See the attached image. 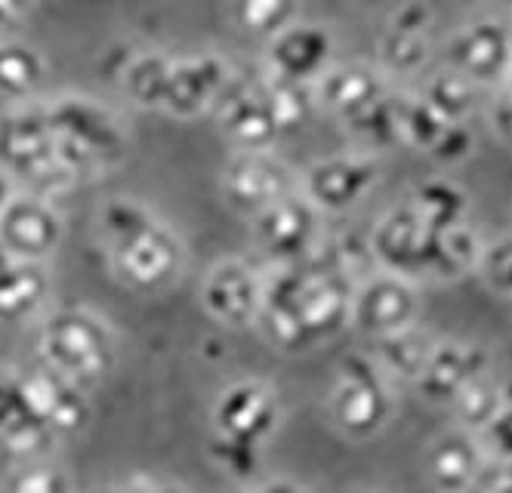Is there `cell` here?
Returning a JSON list of instances; mask_svg holds the SVG:
<instances>
[{
  "instance_id": "cell-22",
  "label": "cell",
  "mask_w": 512,
  "mask_h": 493,
  "mask_svg": "<svg viewBox=\"0 0 512 493\" xmlns=\"http://www.w3.org/2000/svg\"><path fill=\"white\" fill-rule=\"evenodd\" d=\"M50 299L47 262L10 256L0 265V324H19L38 315Z\"/></svg>"
},
{
  "instance_id": "cell-20",
  "label": "cell",
  "mask_w": 512,
  "mask_h": 493,
  "mask_svg": "<svg viewBox=\"0 0 512 493\" xmlns=\"http://www.w3.org/2000/svg\"><path fill=\"white\" fill-rule=\"evenodd\" d=\"M315 108L331 111L334 118H355L358 111L383 99L389 90L380 78V71L361 62H331L312 81Z\"/></svg>"
},
{
  "instance_id": "cell-31",
  "label": "cell",
  "mask_w": 512,
  "mask_h": 493,
  "mask_svg": "<svg viewBox=\"0 0 512 493\" xmlns=\"http://www.w3.org/2000/svg\"><path fill=\"white\" fill-rule=\"evenodd\" d=\"M374 343H377V367L383 373H395L405 379H417V373L423 370V364L432 352V346L411 327L380 336Z\"/></svg>"
},
{
  "instance_id": "cell-47",
  "label": "cell",
  "mask_w": 512,
  "mask_h": 493,
  "mask_svg": "<svg viewBox=\"0 0 512 493\" xmlns=\"http://www.w3.org/2000/svg\"><path fill=\"white\" fill-rule=\"evenodd\" d=\"M13 195H16V179L7 170H0V210L10 204Z\"/></svg>"
},
{
  "instance_id": "cell-52",
  "label": "cell",
  "mask_w": 512,
  "mask_h": 493,
  "mask_svg": "<svg viewBox=\"0 0 512 493\" xmlns=\"http://www.w3.org/2000/svg\"><path fill=\"white\" fill-rule=\"evenodd\" d=\"M506 81H509V84H506V90H503V93H509V96H512V71L506 74Z\"/></svg>"
},
{
  "instance_id": "cell-36",
  "label": "cell",
  "mask_w": 512,
  "mask_h": 493,
  "mask_svg": "<svg viewBox=\"0 0 512 493\" xmlns=\"http://www.w3.org/2000/svg\"><path fill=\"white\" fill-rule=\"evenodd\" d=\"M210 460L223 469L226 475H232L235 481H256L260 478V469H263V447H250V444H241V441H229V438H216L210 435Z\"/></svg>"
},
{
  "instance_id": "cell-42",
  "label": "cell",
  "mask_w": 512,
  "mask_h": 493,
  "mask_svg": "<svg viewBox=\"0 0 512 493\" xmlns=\"http://www.w3.org/2000/svg\"><path fill=\"white\" fill-rule=\"evenodd\" d=\"M432 158H438V161H448V164H457V161H463L466 155H472V136L463 130V124H451L448 127V133L438 139V145L429 151Z\"/></svg>"
},
{
  "instance_id": "cell-30",
  "label": "cell",
  "mask_w": 512,
  "mask_h": 493,
  "mask_svg": "<svg viewBox=\"0 0 512 493\" xmlns=\"http://www.w3.org/2000/svg\"><path fill=\"white\" fill-rule=\"evenodd\" d=\"M300 0H232V16L241 31L253 37H275L287 25H294L300 16Z\"/></svg>"
},
{
  "instance_id": "cell-25",
  "label": "cell",
  "mask_w": 512,
  "mask_h": 493,
  "mask_svg": "<svg viewBox=\"0 0 512 493\" xmlns=\"http://www.w3.org/2000/svg\"><path fill=\"white\" fill-rule=\"evenodd\" d=\"M479 256H482L479 235H475L472 229H466L463 222H457V225H451V229L435 232L426 272L438 275V278H454V275L469 272L472 265H479Z\"/></svg>"
},
{
  "instance_id": "cell-18",
  "label": "cell",
  "mask_w": 512,
  "mask_h": 493,
  "mask_svg": "<svg viewBox=\"0 0 512 493\" xmlns=\"http://www.w3.org/2000/svg\"><path fill=\"white\" fill-rule=\"evenodd\" d=\"M334 53H337V41L331 28L297 19L294 25H287L284 31L269 37L266 62L272 68V78L312 84L334 62Z\"/></svg>"
},
{
  "instance_id": "cell-48",
  "label": "cell",
  "mask_w": 512,
  "mask_h": 493,
  "mask_svg": "<svg viewBox=\"0 0 512 493\" xmlns=\"http://www.w3.org/2000/svg\"><path fill=\"white\" fill-rule=\"evenodd\" d=\"M38 0H0V7H4L13 19H19V16H25Z\"/></svg>"
},
{
  "instance_id": "cell-28",
  "label": "cell",
  "mask_w": 512,
  "mask_h": 493,
  "mask_svg": "<svg viewBox=\"0 0 512 493\" xmlns=\"http://www.w3.org/2000/svg\"><path fill=\"white\" fill-rule=\"evenodd\" d=\"M411 207L420 213V219L432 232H442V229H451V225L463 222L466 195L448 179H429L417 188Z\"/></svg>"
},
{
  "instance_id": "cell-32",
  "label": "cell",
  "mask_w": 512,
  "mask_h": 493,
  "mask_svg": "<svg viewBox=\"0 0 512 493\" xmlns=\"http://www.w3.org/2000/svg\"><path fill=\"white\" fill-rule=\"evenodd\" d=\"M167 68H170V56L164 53H142L133 56L124 65V90L127 96L142 105V108H155L161 111V99H164V84H167Z\"/></svg>"
},
{
  "instance_id": "cell-6",
  "label": "cell",
  "mask_w": 512,
  "mask_h": 493,
  "mask_svg": "<svg viewBox=\"0 0 512 493\" xmlns=\"http://www.w3.org/2000/svg\"><path fill=\"white\" fill-rule=\"evenodd\" d=\"M284 423L281 395L266 379H235L216 395L210 407V435L263 447L278 435Z\"/></svg>"
},
{
  "instance_id": "cell-26",
  "label": "cell",
  "mask_w": 512,
  "mask_h": 493,
  "mask_svg": "<svg viewBox=\"0 0 512 493\" xmlns=\"http://www.w3.org/2000/svg\"><path fill=\"white\" fill-rule=\"evenodd\" d=\"M47 78L44 56L19 41H0V90L10 96H31Z\"/></svg>"
},
{
  "instance_id": "cell-46",
  "label": "cell",
  "mask_w": 512,
  "mask_h": 493,
  "mask_svg": "<svg viewBox=\"0 0 512 493\" xmlns=\"http://www.w3.org/2000/svg\"><path fill=\"white\" fill-rule=\"evenodd\" d=\"M491 124H494V133H497L506 145H512V96H509V93H503V96L497 99V105H494V111H491Z\"/></svg>"
},
{
  "instance_id": "cell-14",
  "label": "cell",
  "mask_w": 512,
  "mask_h": 493,
  "mask_svg": "<svg viewBox=\"0 0 512 493\" xmlns=\"http://www.w3.org/2000/svg\"><path fill=\"white\" fill-rule=\"evenodd\" d=\"M448 68L475 87L506 81L512 71L509 25L500 19H475L448 41Z\"/></svg>"
},
{
  "instance_id": "cell-43",
  "label": "cell",
  "mask_w": 512,
  "mask_h": 493,
  "mask_svg": "<svg viewBox=\"0 0 512 493\" xmlns=\"http://www.w3.org/2000/svg\"><path fill=\"white\" fill-rule=\"evenodd\" d=\"M488 435L494 438L497 450L503 453V460H512V407L509 404H503L494 413V420L488 423Z\"/></svg>"
},
{
  "instance_id": "cell-24",
  "label": "cell",
  "mask_w": 512,
  "mask_h": 493,
  "mask_svg": "<svg viewBox=\"0 0 512 493\" xmlns=\"http://www.w3.org/2000/svg\"><path fill=\"white\" fill-rule=\"evenodd\" d=\"M429 472L442 490L463 493L479 472V453H475L469 438L448 435L429 450Z\"/></svg>"
},
{
  "instance_id": "cell-15",
  "label": "cell",
  "mask_w": 512,
  "mask_h": 493,
  "mask_svg": "<svg viewBox=\"0 0 512 493\" xmlns=\"http://www.w3.org/2000/svg\"><path fill=\"white\" fill-rule=\"evenodd\" d=\"M432 238L435 232L420 219V213L411 204H401L374 225L368 247L386 272L405 278L414 272H426Z\"/></svg>"
},
{
  "instance_id": "cell-5",
  "label": "cell",
  "mask_w": 512,
  "mask_h": 493,
  "mask_svg": "<svg viewBox=\"0 0 512 493\" xmlns=\"http://www.w3.org/2000/svg\"><path fill=\"white\" fill-rule=\"evenodd\" d=\"M0 170L50 198L78 179L56 161V142L44 105H22L0 118Z\"/></svg>"
},
{
  "instance_id": "cell-49",
  "label": "cell",
  "mask_w": 512,
  "mask_h": 493,
  "mask_svg": "<svg viewBox=\"0 0 512 493\" xmlns=\"http://www.w3.org/2000/svg\"><path fill=\"white\" fill-rule=\"evenodd\" d=\"M87 493H130V490H127V484H102V487H93Z\"/></svg>"
},
{
  "instance_id": "cell-41",
  "label": "cell",
  "mask_w": 512,
  "mask_h": 493,
  "mask_svg": "<svg viewBox=\"0 0 512 493\" xmlns=\"http://www.w3.org/2000/svg\"><path fill=\"white\" fill-rule=\"evenodd\" d=\"M432 10L429 4H420V0H408V4H401L395 13H392V25L395 31H408V34H429L432 28Z\"/></svg>"
},
{
  "instance_id": "cell-23",
  "label": "cell",
  "mask_w": 512,
  "mask_h": 493,
  "mask_svg": "<svg viewBox=\"0 0 512 493\" xmlns=\"http://www.w3.org/2000/svg\"><path fill=\"white\" fill-rule=\"evenodd\" d=\"M485 361L488 358H485L482 349H466V346H457V343L432 346L423 370L417 373V386L432 401L457 398V392L485 370Z\"/></svg>"
},
{
  "instance_id": "cell-29",
  "label": "cell",
  "mask_w": 512,
  "mask_h": 493,
  "mask_svg": "<svg viewBox=\"0 0 512 493\" xmlns=\"http://www.w3.org/2000/svg\"><path fill=\"white\" fill-rule=\"evenodd\" d=\"M4 493H78L68 469L44 457H19L4 478Z\"/></svg>"
},
{
  "instance_id": "cell-2",
  "label": "cell",
  "mask_w": 512,
  "mask_h": 493,
  "mask_svg": "<svg viewBox=\"0 0 512 493\" xmlns=\"http://www.w3.org/2000/svg\"><path fill=\"white\" fill-rule=\"evenodd\" d=\"M99 235L115 278L139 293H161L173 287L186 269L182 241L136 201H105L99 207Z\"/></svg>"
},
{
  "instance_id": "cell-19",
  "label": "cell",
  "mask_w": 512,
  "mask_h": 493,
  "mask_svg": "<svg viewBox=\"0 0 512 493\" xmlns=\"http://www.w3.org/2000/svg\"><path fill=\"white\" fill-rule=\"evenodd\" d=\"M53 441L56 435L25 392L22 370L0 367V447L16 457H44Z\"/></svg>"
},
{
  "instance_id": "cell-7",
  "label": "cell",
  "mask_w": 512,
  "mask_h": 493,
  "mask_svg": "<svg viewBox=\"0 0 512 493\" xmlns=\"http://www.w3.org/2000/svg\"><path fill=\"white\" fill-rule=\"evenodd\" d=\"M327 413L334 426L349 438H371L392 413V395L377 361L349 355L340 364V379L327 398Z\"/></svg>"
},
{
  "instance_id": "cell-21",
  "label": "cell",
  "mask_w": 512,
  "mask_h": 493,
  "mask_svg": "<svg viewBox=\"0 0 512 493\" xmlns=\"http://www.w3.org/2000/svg\"><path fill=\"white\" fill-rule=\"evenodd\" d=\"M216 118L223 133H229L241 148H269L278 136L263 84H232L216 105Z\"/></svg>"
},
{
  "instance_id": "cell-51",
  "label": "cell",
  "mask_w": 512,
  "mask_h": 493,
  "mask_svg": "<svg viewBox=\"0 0 512 493\" xmlns=\"http://www.w3.org/2000/svg\"><path fill=\"white\" fill-rule=\"evenodd\" d=\"M500 401L512 407V379H509V383H506V386H500Z\"/></svg>"
},
{
  "instance_id": "cell-10",
  "label": "cell",
  "mask_w": 512,
  "mask_h": 493,
  "mask_svg": "<svg viewBox=\"0 0 512 493\" xmlns=\"http://www.w3.org/2000/svg\"><path fill=\"white\" fill-rule=\"evenodd\" d=\"M232 65L223 56H189L170 59L161 111L173 118H198L216 111L232 87Z\"/></svg>"
},
{
  "instance_id": "cell-37",
  "label": "cell",
  "mask_w": 512,
  "mask_h": 493,
  "mask_svg": "<svg viewBox=\"0 0 512 493\" xmlns=\"http://www.w3.org/2000/svg\"><path fill=\"white\" fill-rule=\"evenodd\" d=\"M426 59H429V34H408V31H395V28H389L383 34L380 62L389 71L411 74V71L423 68Z\"/></svg>"
},
{
  "instance_id": "cell-1",
  "label": "cell",
  "mask_w": 512,
  "mask_h": 493,
  "mask_svg": "<svg viewBox=\"0 0 512 493\" xmlns=\"http://www.w3.org/2000/svg\"><path fill=\"white\" fill-rule=\"evenodd\" d=\"M355 278L346 272L334 244L287 265H269L256 324L272 346L309 352L349 327Z\"/></svg>"
},
{
  "instance_id": "cell-27",
  "label": "cell",
  "mask_w": 512,
  "mask_h": 493,
  "mask_svg": "<svg viewBox=\"0 0 512 493\" xmlns=\"http://www.w3.org/2000/svg\"><path fill=\"white\" fill-rule=\"evenodd\" d=\"M395 118L398 142H408L423 151H432L451 127L423 96H395Z\"/></svg>"
},
{
  "instance_id": "cell-50",
  "label": "cell",
  "mask_w": 512,
  "mask_h": 493,
  "mask_svg": "<svg viewBox=\"0 0 512 493\" xmlns=\"http://www.w3.org/2000/svg\"><path fill=\"white\" fill-rule=\"evenodd\" d=\"M13 22H16V19H13V16H10V13L4 10V7H0V41H4V31H7V28H10Z\"/></svg>"
},
{
  "instance_id": "cell-3",
  "label": "cell",
  "mask_w": 512,
  "mask_h": 493,
  "mask_svg": "<svg viewBox=\"0 0 512 493\" xmlns=\"http://www.w3.org/2000/svg\"><path fill=\"white\" fill-rule=\"evenodd\" d=\"M44 111L56 142V161L75 179L99 176L127 158V124L108 105L87 96H59Z\"/></svg>"
},
{
  "instance_id": "cell-12",
  "label": "cell",
  "mask_w": 512,
  "mask_h": 493,
  "mask_svg": "<svg viewBox=\"0 0 512 493\" xmlns=\"http://www.w3.org/2000/svg\"><path fill=\"white\" fill-rule=\"evenodd\" d=\"M65 238L59 210L41 195H13L0 210V244L16 259L47 262Z\"/></svg>"
},
{
  "instance_id": "cell-11",
  "label": "cell",
  "mask_w": 512,
  "mask_h": 493,
  "mask_svg": "<svg viewBox=\"0 0 512 493\" xmlns=\"http://www.w3.org/2000/svg\"><path fill=\"white\" fill-rule=\"evenodd\" d=\"M223 192L238 213L253 216L278 198L300 192V188L294 170L281 158L269 155V148H244L223 173Z\"/></svg>"
},
{
  "instance_id": "cell-9",
  "label": "cell",
  "mask_w": 512,
  "mask_h": 493,
  "mask_svg": "<svg viewBox=\"0 0 512 493\" xmlns=\"http://www.w3.org/2000/svg\"><path fill=\"white\" fill-rule=\"evenodd\" d=\"M266 272L256 269L247 259H219L207 272L201 284V306L204 312L223 327L241 330L256 324L263 306Z\"/></svg>"
},
{
  "instance_id": "cell-8",
  "label": "cell",
  "mask_w": 512,
  "mask_h": 493,
  "mask_svg": "<svg viewBox=\"0 0 512 493\" xmlns=\"http://www.w3.org/2000/svg\"><path fill=\"white\" fill-rule=\"evenodd\" d=\"M250 232H253L256 250L266 256L269 265L300 262L324 244L321 213L300 192H290L278 198L275 204L263 207L260 213H253Z\"/></svg>"
},
{
  "instance_id": "cell-17",
  "label": "cell",
  "mask_w": 512,
  "mask_h": 493,
  "mask_svg": "<svg viewBox=\"0 0 512 493\" xmlns=\"http://www.w3.org/2000/svg\"><path fill=\"white\" fill-rule=\"evenodd\" d=\"M377 176H380V167L374 158L337 155V158L318 161L306 173L303 195L315 204L318 213H346L371 192Z\"/></svg>"
},
{
  "instance_id": "cell-53",
  "label": "cell",
  "mask_w": 512,
  "mask_h": 493,
  "mask_svg": "<svg viewBox=\"0 0 512 493\" xmlns=\"http://www.w3.org/2000/svg\"><path fill=\"white\" fill-rule=\"evenodd\" d=\"M509 47H512V28H509Z\"/></svg>"
},
{
  "instance_id": "cell-39",
  "label": "cell",
  "mask_w": 512,
  "mask_h": 493,
  "mask_svg": "<svg viewBox=\"0 0 512 493\" xmlns=\"http://www.w3.org/2000/svg\"><path fill=\"white\" fill-rule=\"evenodd\" d=\"M479 269L494 290L512 296V238H503V241L485 247L479 256Z\"/></svg>"
},
{
  "instance_id": "cell-45",
  "label": "cell",
  "mask_w": 512,
  "mask_h": 493,
  "mask_svg": "<svg viewBox=\"0 0 512 493\" xmlns=\"http://www.w3.org/2000/svg\"><path fill=\"white\" fill-rule=\"evenodd\" d=\"M130 493H189L182 484L167 481V478H152V475H136L127 481Z\"/></svg>"
},
{
  "instance_id": "cell-4",
  "label": "cell",
  "mask_w": 512,
  "mask_h": 493,
  "mask_svg": "<svg viewBox=\"0 0 512 493\" xmlns=\"http://www.w3.org/2000/svg\"><path fill=\"white\" fill-rule=\"evenodd\" d=\"M38 355L41 364L71 383L93 389L115 370L118 339L108 321L90 309H56L41 324Z\"/></svg>"
},
{
  "instance_id": "cell-35",
  "label": "cell",
  "mask_w": 512,
  "mask_h": 493,
  "mask_svg": "<svg viewBox=\"0 0 512 493\" xmlns=\"http://www.w3.org/2000/svg\"><path fill=\"white\" fill-rule=\"evenodd\" d=\"M346 127L364 139L371 142L374 148H386L398 142V118H395V96L386 93L383 99H377L374 105H368L364 111H358L355 118L346 121Z\"/></svg>"
},
{
  "instance_id": "cell-33",
  "label": "cell",
  "mask_w": 512,
  "mask_h": 493,
  "mask_svg": "<svg viewBox=\"0 0 512 493\" xmlns=\"http://www.w3.org/2000/svg\"><path fill=\"white\" fill-rule=\"evenodd\" d=\"M420 96H423L448 124H463L466 115L472 111V105H475V84L466 81L463 74H457L454 68H448V71H438L435 78L423 87Z\"/></svg>"
},
{
  "instance_id": "cell-16",
  "label": "cell",
  "mask_w": 512,
  "mask_h": 493,
  "mask_svg": "<svg viewBox=\"0 0 512 493\" xmlns=\"http://www.w3.org/2000/svg\"><path fill=\"white\" fill-rule=\"evenodd\" d=\"M22 383L34 410H38V416L50 426L56 438L78 435L90 426V416H93L90 389L71 383L68 376L50 370L47 364L22 370Z\"/></svg>"
},
{
  "instance_id": "cell-34",
  "label": "cell",
  "mask_w": 512,
  "mask_h": 493,
  "mask_svg": "<svg viewBox=\"0 0 512 493\" xmlns=\"http://www.w3.org/2000/svg\"><path fill=\"white\" fill-rule=\"evenodd\" d=\"M272 118L278 124V133L294 130L300 124H306V118L315 108V93L312 84H300V81H284V78H269L263 81Z\"/></svg>"
},
{
  "instance_id": "cell-40",
  "label": "cell",
  "mask_w": 512,
  "mask_h": 493,
  "mask_svg": "<svg viewBox=\"0 0 512 493\" xmlns=\"http://www.w3.org/2000/svg\"><path fill=\"white\" fill-rule=\"evenodd\" d=\"M463 493H512V460L479 466L472 484Z\"/></svg>"
},
{
  "instance_id": "cell-38",
  "label": "cell",
  "mask_w": 512,
  "mask_h": 493,
  "mask_svg": "<svg viewBox=\"0 0 512 493\" xmlns=\"http://www.w3.org/2000/svg\"><path fill=\"white\" fill-rule=\"evenodd\" d=\"M454 401H457V413L463 416L466 426H488L494 420V413L503 407L500 389L491 383H482L479 376H475L472 383H466Z\"/></svg>"
},
{
  "instance_id": "cell-44",
  "label": "cell",
  "mask_w": 512,
  "mask_h": 493,
  "mask_svg": "<svg viewBox=\"0 0 512 493\" xmlns=\"http://www.w3.org/2000/svg\"><path fill=\"white\" fill-rule=\"evenodd\" d=\"M241 493H309V490L300 481H294V478L275 475V478H256V481H250Z\"/></svg>"
},
{
  "instance_id": "cell-13",
  "label": "cell",
  "mask_w": 512,
  "mask_h": 493,
  "mask_svg": "<svg viewBox=\"0 0 512 493\" xmlns=\"http://www.w3.org/2000/svg\"><path fill=\"white\" fill-rule=\"evenodd\" d=\"M414 315H417V293L401 275L392 272L371 275L352 290L349 327L371 339L411 327Z\"/></svg>"
}]
</instances>
